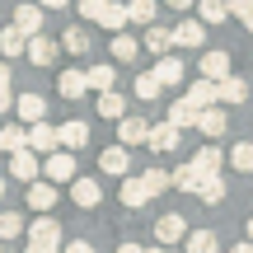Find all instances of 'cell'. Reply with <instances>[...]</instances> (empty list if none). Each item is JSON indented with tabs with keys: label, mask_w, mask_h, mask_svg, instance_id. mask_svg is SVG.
<instances>
[{
	"label": "cell",
	"mask_w": 253,
	"mask_h": 253,
	"mask_svg": "<svg viewBox=\"0 0 253 253\" xmlns=\"http://www.w3.org/2000/svg\"><path fill=\"white\" fill-rule=\"evenodd\" d=\"M42 173H47V183H71L75 178V155L71 150H52L47 164H42Z\"/></svg>",
	"instance_id": "obj_1"
},
{
	"label": "cell",
	"mask_w": 253,
	"mask_h": 253,
	"mask_svg": "<svg viewBox=\"0 0 253 253\" xmlns=\"http://www.w3.org/2000/svg\"><path fill=\"white\" fill-rule=\"evenodd\" d=\"M145 145L160 150V155H169V150H178V145H183V131H178V126H169V122H160V126L145 131Z\"/></svg>",
	"instance_id": "obj_2"
},
{
	"label": "cell",
	"mask_w": 253,
	"mask_h": 253,
	"mask_svg": "<svg viewBox=\"0 0 253 253\" xmlns=\"http://www.w3.org/2000/svg\"><path fill=\"white\" fill-rule=\"evenodd\" d=\"M155 239H160V249L188 239V220H183V216H160V220H155Z\"/></svg>",
	"instance_id": "obj_3"
},
{
	"label": "cell",
	"mask_w": 253,
	"mask_h": 253,
	"mask_svg": "<svg viewBox=\"0 0 253 253\" xmlns=\"http://www.w3.org/2000/svg\"><path fill=\"white\" fill-rule=\"evenodd\" d=\"M71 202L89 211V207H99V202H103V188L94 178H80V173H75V178H71Z\"/></svg>",
	"instance_id": "obj_4"
},
{
	"label": "cell",
	"mask_w": 253,
	"mask_h": 253,
	"mask_svg": "<svg viewBox=\"0 0 253 253\" xmlns=\"http://www.w3.org/2000/svg\"><path fill=\"white\" fill-rule=\"evenodd\" d=\"M99 169L113 173V178H126V169H131V150H126V145H108V150L99 155Z\"/></svg>",
	"instance_id": "obj_5"
},
{
	"label": "cell",
	"mask_w": 253,
	"mask_h": 253,
	"mask_svg": "<svg viewBox=\"0 0 253 253\" xmlns=\"http://www.w3.org/2000/svg\"><path fill=\"white\" fill-rule=\"evenodd\" d=\"M197 126H202V136L220 141V136H225V126H230V118L220 113V103H211V108H197Z\"/></svg>",
	"instance_id": "obj_6"
},
{
	"label": "cell",
	"mask_w": 253,
	"mask_h": 253,
	"mask_svg": "<svg viewBox=\"0 0 253 253\" xmlns=\"http://www.w3.org/2000/svg\"><path fill=\"white\" fill-rule=\"evenodd\" d=\"M173 33V47H202L207 42V24H202V19H183L178 28H169Z\"/></svg>",
	"instance_id": "obj_7"
},
{
	"label": "cell",
	"mask_w": 253,
	"mask_h": 253,
	"mask_svg": "<svg viewBox=\"0 0 253 253\" xmlns=\"http://www.w3.org/2000/svg\"><path fill=\"white\" fill-rule=\"evenodd\" d=\"M38 173H42V164H38V155H28V150L9 155V178H14V183H33Z\"/></svg>",
	"instance_id": "obj_8"
},
{
	"label": "cell",
	"mask_w": 253,
	"mask_h": 253,
	"mask_svg": "<svg viewBox=\"0 0 253 253\" xmlns=\"http://www.w3.org/2000/svg\"><path fill=\"white\" fill-rule=\"evenodd\" d=\"M24 52H28V61H33V66H52V61H56V52H61V47H56L52 38H42V33H33V38H28V42H24Z\"/></svg>",
	"instance_id": "obj_9"
},
{
	"label": "cell",
	"mask_w": 253,
	"mask_h": 253,
	"mask_svg": "<svg viewBox=\"0 0 253 253\" xmlns=\"http://www.w3.org/2000/svg\"><path fill=\"white\" fill-rule=\"evenodd\" d=\"M192 192H197V197L207 202V207H220L230 188H225V178H220V173H202V178H197V188H192Z\"/></svg>",
	"instance_id": "obj_10"
},
{
	"label": "cell",
	"mask_w": 253,
	"mask_h": 253,
	"mask_svg": "<svg viewBox=\"0 0 253 253\" xmlns=\"http://www.w3.org/2000/svg\"><path fill=\"white\" fill-rule=\"evenodd\" d=\"M14 113H19L28 126H33V122L47 118V99H42V94H14Z\"/></svg>",
	"instance_id": "obj_11"
},
{
	"label": "cell",
	"mask_w": 253,
	"mask_h": 253,
	"mask_svg": "<svg viewBox=\"0 0 253 253\" xmlns=\"http://www.w3.org/2000/svg\"><path fill=\"white\" fill-rule=\"evenodd\" d=\"M28 150H42V155H52V150H61V141H56V126L52 122H33V131H28Z\"/></svg>",
	"instance_id": "obj_12"
},
{
	"label": "cell",
	"mask_w": 253,
	"mask_h": 253,
	"mask_svg": "<svg viewBox=\"0 0 253 253\" xmlns=\"http://www.w3.org/2000/svg\"><path fill=\"white\" fill-rule=\"evenodd\" d=\"M155 80H160V89H164V84H183V75H188V71H183V56H160V61H155Z\"/></svg>",
	"instance_id": "obj_13"
},
{
	"label": "cell",
	"mask_w": 253,
	"mask_h": 253,
	"mask_svg": "<svg viewBox=\"0 0 253 253\" xmlns=\"http://www.w3.org/2000/svg\"><path fill=\"white\" fill-rule=\"evenodd\" d=\"M56 141H61V150H84L89 145V126L84 122H66V126H56Z\"/></svg>",
	"instance_id": "obj_14"
},
{
	"label": "cell",
	"mask_w": 253,
	"mask_h": 253,
	"mask_svg": "<svg viewBox=\"0 0 253 253\" xmlns=\"http://www.w3.org/2000/svg\"><path fill=\"white\" fill-rule=\"evenodd\" d=\"M28 239H38V244H66V235H61V225H56V220L47 216V211H42V216L33 220V230H28Z\"/></svg>",
	"instance_id": "obj_15"
},
{
	"label": "cell",
	"mask_w": 253,
	"mask_h": 253,
	"mask_svg": "<svg viewBox=\"0 0 253 253\" xmlns=\"http://www.w3.org/2000/svg\"><path fill=\"white\" fill-rule=\"evenodd\" d=\"M145 131H150V122L145 118H118V136H122V145H145Z\"/></svg>",
	"instance_id": "obj_16"
},
{
	"label": "cell",
	"mask_w": 253,
	"mask_h": 253,
	"mask_svg": "<svg viewBox=\"0 0 253 253\" xmlns=\"http://www.w3.org/2000/svg\"><path fill=\"white\" fill-rule=\"evenodd\" d=\"M14 28H19L24 38L42 33V5H19V9H14Z\"/></svg>",
	"instance_id": "obj_17"
},
{
	"label": "cell",
	"mask_w": 253,
	"mask_h": 253,
	"mask_svg": "<svg viewBox=\"0 0 253 253\" xmlns=\"http://www.w3.org/2000/svg\"><path fill=\"white\" fill-rule=\"evenodd\" d=\"M89 42H94L89 28L75 24V28H66V33H61V42H56V47H61V52H71V56H84V52H89Z\"/></svg>",
	"instance_id": "obj_18"
},
{
	"label": "cell",
	"mask_w": 253,
	"mask_h": 253,
	"mask_svg": "<svg viewBox=\"0 0 253 253\" xmlns=\"http://www.w3.org/2000/svg\"><path fill=\"white\" fill-rule=\"evenodd\" d=\"M56 89H61V99H84V94H89V84H84V71H61L56 75Z\"/></svg>",
	"instance_id": "obj_19"
},
{
	"label": "cell",
	"mask_w": 253,
	"mask_h": 253,
	"mask_svg": "<svg viewBox=\"0 0 253 253\" xmlns=\"http://www.w3.org/2000/svg\"><path fill=\"white\" fill-rule=\"evenodd\" d=\"M197 71L207 75V80H225V75H230V52H202Z\"/></svg>",
	"instance_id": "obj_20"
},
{
	"label": "cell",
	"mask_w": 253,
	"mask_h": 253,
	"mask_svg": "<svg viewBox=\"0 0 253 253\" xmlns=\"http://www.w3.org/2000/svg\"><path fill=\"white\" fill-rule=\"evenodd\" d=\"M249 99V84L239 80V75H225V80H216V103H244Z\"/></svg>",
	"instance_id": "obj_21"
},
{
	"label": "cell",
	"mask_w": 253,
	"mask_h": 253,
	"mask_svg": "<svg viewBox=\"0 0 253 253\" xmlns=\"http://www.w3.org/2000/svg\"><path fill=\"white\" fill-rule=\"evenodd\" d=\"M183 99H188L192 108H211V103H216V80H207V75H202V80H192Z\"/></svg>",
	"instance_id": "obj_22"
},
{
	"label": "cell",
	"mask_w": 253,
	"mask_h": 253,
	"mask_svg": "<svg viewBox=\"0 0 253 253\" xmlns=\"http://www.w3.org/2000/svg\"><path fill=\"white\" fill-rule=\"evenodd\" d=\"M56 197H61V192H56L52 183H38V178L28 183V207H33V211H52Z\"/></svg>",
	"instance_id": "obj_23"
},
{
	"label": "cell",
	"mask_w": 253,
	"mask_h": 253,
	"mask_svg": "<svg viewBox=\"0 0 253 253\" xmlns=\"http://www.w3.org/2000/svg\"><path fill=\"white\" fill-rule=\"evenodd\" d=\"M169 47H173V33H169V28H160V24H145V52H155V56H169Z\"/></svg>",
	"instance_id": "obj_24"
},
{
	"label": "cell",
	"mask_w": 253,
	"mask_h": 253,
	"mask_svg": "<svg viewBox=\"0 0 253 253\" xmlns=\"http://www.w3.org/2000/svg\"><path fill=\"white\" fill-rule=\"evenodd\" d=\"M113 80H118V71H113L108 61H103V66H89V71H84V84H89L94 94H108V89H113Z\"/></svg>",
	"instance_id": "obj_25"
},
{
	"label": "cell",
	"mask_w": 253,
	"mask_h": 253,
	"mask_svg": "<svg viewBox=\"0 0 253 253\" xmlns=\"http://www.w3.org/2000/svg\"><path fill=\"white\" fill-rule=\"evenodd\" d=\"M192 173H197V178L202 173H220V150L216 145H202V150L192 155Z\"/></svg>",
	"instance_id": "obj_26"
},
{
	"label": "cell",
	"mask_w": 253,
	"mask_h": 253,
	"mask_svg": "<svg viewBox=\"0 0 253 253\" xmlns=\"http://www.w3.org/2000/svg\"><path fill=\"white\" fill-rule=\"evenodd\" d=\"M164 122H169V126H178V131H188V126H197V108H192L188 99H178V103L169 108V118H164Z\"/></svg>",
	"instance_id": "obj_27"
},
{
	"label": "cell",
	"mask_w": 253,
	"mask_h": 253,
	"mask_svg": "<svg viewBox=\"0 0 253 253\" xmlns=\"http://www.w3.org/2000/svg\"><path fill=\"white\" fill-rule=\"evenodd\" d=\"M99 24L108 28V33H122V28H126V5H122V0H108L103 14H99Z\"/></svg>",
	"instance_id": "obj_28"
},
{
	"label": "cell",
	"mask_w": 253,
	"mask_h": 253,
	"mask_svg": "<svg viewBox=\"0 0 253 253\" xmlns=\"http://www.w3.org/2000/svg\"><path fill=\"white\" fill-rule=\"evenodd\" d=\"M160 0H126V24H155Z\"/></svg>",
	"instance_id": "obj_29"
},
{
	"label": "cell",
	"mask_w": 253,
	"mask_h": 253,
	"mask_svg": "<svg viewBox=\"0 0 253 253\" xmlns=\"http://www.w3.org/2000/svg\"><path fill=\"white\" fill-rule=\"evenodd\" d=\"M0 150H5V155L28 150V131H24V126H0Z\"/></svg>",
	"instance_id": "obj_30"
},
{
	"label": "cell",
	"mask_w": 253,
	"mask_h": 253,
	"mask_svg": "<svg viewBox=\"0 0 253 253\" xmlns=\"http://www.w3.org/2000/svg\"><path fill=\"white\" fill-rule=\"evenodd\" d=\"M99 118H113V122H118V118H126V99H122L118 89L99 94Z\"/></svg>",
	"instance_id": "obj_31"
},
{
	"label": "cell",
	"mask_w": 253,
	"mask_h": 253,
	"mask_svg": "<svg viewBox=\"0 0 253 253\" xmlns=\"http://www.w3.org/2000/svg\"><path fill=\"white\" fill-rule=\"evenodd\" d=\"M197 19L202 24H225L230 9H225V0H197Z\"/></svg>",
	"instance_id": "obj_32"
},
{
	"label": "cell",
	"mask_w": 253,
	"mask_h": 253,
	"mask_svg": "<svg viewBox=\"0 0 253 253\" xmlns=\"http://www.w3.org/2000/svg\"><path fill=\"white\" fill-rule=\"evenodd\" d=\"M118 197H122V207H145V202H150V197H145V183H141V173L122 183V192H118Z\"/></svg>",
	"instance_id": "obj_33"
},
{
	"label": "cell",
	"mask_w": 253,
	"mask_h": 253,
	"mask_svg": "<svg viewBox=\"0 0 253 253\" xmlns=\"http://www.w3.org/2000/svg\"><path fill=\"white\" fill-rule=\"evenodd\" d=\"M19 235H24V216L19 211H0V244H9Z\"/></svg>",
	"instance_id": "obj_34"
},
{
	"label": "cell",
	"mask_w": 253,
	"mask_h": 253,
	"mask_svg": "<svg viewBox=\"0 0 253 253\" xmlns=\"http://www.w3.org/2000/svg\"><path fill=\"white\" fill-rule=\"evenodd\" d=\"M24 42H28V38L19 33L14 24H5V28H0V52H5V56H19V52H24Z\"/></svg>",
	"instance_id": "obj_35"
},
{
	"label": "cell",
	"mask_w": 253,
	"mask_h": 253,
	"mask_svg": "<svg viewBox=\"0 0 253 253\" xmlns=\"http://www.w3.org/2000/svg\"><path fill=\"white\" fill-rule=\"evenodd\" d=\"M141 183H145V197H160V192H169V173H164V169H145L141 173Z\"/></svg>",
	"instance_id": "obj_36"
},
{
	"label": "cell",
	"mask_w": 253,
	"mask_h": 253,
	"mask_svg": "<svg viewBox=\"0 0 253 253\" xmlns=\"http://www.w3.org/2000/svg\"><path fill=\"white\" fill-rule=\"evenodd\" d=\"M216 235L211 230H188V253H216Z\"/></svg>",
	"instance_id": "obj_37"
},
{
	"label": "cell",
	"mask_w": 253,
	"mask_h": 253,
	"mask_svg": "<svg viewBox=\"0 0 253 253\" xmlns=\"http://www.w3.org/2000/svg\"><path fill=\"white\" fill-rule=\"evenodd\" d=\"M136 52H141V42H136V38L113 33V56H118V61H136Z\"/></svg>",
	"instance_id": "obj_38"
},
{
	"label": "cell",
	"mask_w": 253,
	"mask_h": 253,
	"mask_svg": "<svg viewBox=\"0 0 253 253\" xmlns=\"http://www.w3.org/2000/svg\"><path fill=\"white\" fill-rule=\"evenodd\" d=\"M230 164H235L239 173H253V141H239L235 150H230Z\"/></svg>",
	"instance_id": "obj_39"
},
{
	"label": "cell",
	"mask_w": 253,
	"mask_h": 253,
	"mask_svg": "<svg viewBox=\"0 0 253 253\" xmlns=\"http://www.w3.org/2000/svg\"><path fill=\"white\" fill-rule=\"evenodd\" d=\"M169 188H178V192H192V188H197V173H192V164H183V169L169 173Z\"/></svg>",
	"instance_id": "obj_40"
},
{
	"label": "cell",
	"mask_w": 253,
	"mask_h": 253,
	"mask_svg": "<svg viewBox=\"0 0 253 253\" xmlns=\"http://www.w3.org/2000/svg\"><path fill=\"white\" fill-rule=\"evenodd\" d=\"M136 99H160V80H155V75H136Z\"/></svg>",
	"instance_id": "obj_41"
},
{
	"label": "cell",
	"mask_w": 253,
	"mask_h": 253,
	"mask_svg": "<svg viewBox=\"0 0 253 253\" xmlns=\"http://www.w3.org/2000/svg\"><path fill=\"white\" fill-rule=\"evenodd\" d=\"M103 5H108V0H75V9H80L84 19H94V24H99V14H103Z\"/></svg>",
	"instance_id": "obj_42"
},
{
	"label": "cell",
	"mask_w": 253,
	"mask_h": 253,
	"mask_svg": "<svg viewBox=\"0 0 253 253\" xmlns=\"http://www.w3.org/2000/svg\"><path fill=\"white\" fill-rule=\"evenodd\" d=\"M225 9H230L235 19H249V14H253V0H225Z\"/></svg>",
	"instance_id": "obj_43"
},
{
	"label": "cell",
	"mask_w": 253,
	"mask_h": 253,
	"mask_svg": "<svg viewBox=\"0 0 253 253\" xmlns=\"http://www.w3.org/2000/svg\"><path fill=\"white\" fill-rule=\"evenodd\" d=\"M61 253H94V244H89V239H66Z\"/></svg>",
	"instance_id": "obj_44"
},
{
	"label": "cell",
	"mask_w": 253,
	"mask_h": 253,
	"mask_svg": "<svg viewBox=\"0 0 253 253\" xmlns=\"http://www.w3.org/2000/svg\"><path fill=\"white\" fill-rule=\"evenodd\" d=\"M28 253H61V244H38V239H28Z\"/></svg>",
	"instance_id": "obj_45"
},
{
	"label": "cell",
	"mask_w": 253,
	"mask_h": 253,
	"mask_svg": "<svg viewBox=\"0 0 253 253\" xmlns=\"http://www.w3.org/2000/svg\"><path fill=\"white\" fill-rule=\"evenodd\" d=\"M14 108V94H9V84H0V113H9Z\"/></svg>",
	"instance_id": "obj_46"
},
{
	"label": "cell",
	"mask_w": 253,
	"mask_h": 253,
	"mask_svg": "<svg viewBox=\"0 0 253 253\" xmlns=\"http://www.w3.org/2000/svg\"><path fill=\"white\" fill-rule=\"evenodd\" d=\"M164 5H173V9H178V14H183V9H192V5H197V0H164Z\"/></svg>",
	"instance_id": "obj_47"
},
{
	"label": "cell",
	"mask_w": 253,
	"mask_h": 253,
	"mask_svg": "<svg viewBox=\"0 0 253 253\" xmlns=\"http://www.w3.org/2000/svg\"><path fill=\"white\" fill-rule=\"evenodd\" d=\"M71 0H42V9H66Z\"/></svg>",
	"instance_id": "obj_48"
},
{
	"label": "cell",
	"mask_w": 253,
	"mask_h": 253,
	"mask_svg": "<svg viewBox=\"0 0 253 253\" xmlns=\"http://www.w3.org/2000/svg\"><path fill=\"white\" fill-rule=\"evenodd\" d=\"M0 84H9V61H0Z\"/></svg>",
	"instance_id": "obj_49"
},
{
	"label": "cell",
	"mask_w": 253,
	"mask_h": 253,
	"mask_svg": "<svg viewBox=\"0 0 253 253\" xmlns=\"http://www.w3.org/2000/svg\"><path fill=\"white\" fill-rule=\"evenodd\" d=\"M118 253H145V249H141V244H122Z\"/></svg>",
	"instance_id": "obj_50"
},
{
	"label": "cell",
	"mask_w": 253,
	"mask_h": 253,
	"mask_svg": "<svg viewBox=\"0 0 253 253\" xmlns=\"http://www.w3.org/2000/svg\"><path fill=\"white\" fill-rule=\"evenodd\" d=\"M230 253H253V244H235V249H230Z\"/></svg>",
	"instance_id": "obj_51"
},
{
	"label": "cell",
	"mask_w": 253,
	"mask_h": 253,
	"mask_svg": "<svg viewBox=\"0 0 253 253\" xmlns=\"http://www.w3.org/2000/svg\"><path fill=\"white\" fill-rule=\"evenodd\" d=\"M5 188H9V183H5V178H0V202H5Z\"/></svg>",
	"instance_id": "obj_52"
},
{
	"label": "cell",
	"mask_w": 253,
	"mask_h": 253,
	"mask_svg": "<svg viewBox=\"0 0 253 253\" xmlns=\"http://www.w3.org/2000/svg\"><path fill=\"white\" fill-rule=\"evenodd\" d=\"M244 28H249V33H253V14H249V19H244Z\"/></svg>",
	"instance_id": "obj_53"
},
{
	"label": "cell",
	"mask_w": 253,
	"mask_h": 253,
	"mask_svg": "<svg viewBox=\"0 0 253 253\" xmlns=\"http://www.w3.org/2000/svg\"><path fill=\"white\" fill-rule=\"evenodd\" d=\"M249 244H253V216H249Z\"/></svg>",
	"instance_id": "obj_54"
},
{
	"label": "cell",
	"mask_w": 253,
	"mask_h": 253,
	"mask_svg": "<svg viewBox=\"0 0 253 253\" xmlns=\"http://www.w3.org/2000/svg\"><path fill=\"white\" fill-rule=\"evenodd\" d=\"M145 253H164V249H160V244H155V249H145Z\"/></svg>",
	"instance_id": "obj_55"
},
{
	"label": "cell",
	"mask_w": 253,
	"mask_h": 253,
	"mask_svg": "<svg viewBox=\"0 0 253 253\" xmlns=\"http://www.w3.org/2000/svg\"><path fill=\"white\" fill-rule=\"evenodd\" d=\"M0 253H5V244H0Z\"/></svg>",
	"instance_id": "obj_56"
}]
</instances>
